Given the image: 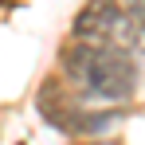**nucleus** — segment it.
I'll use <instances>...</instances> for the list:
<instances>
[{"label":"nucleus","instance_id":"nucleus-3","mask_svg":"<svg viewBox=\"0 0 145 145\" xmlns=\"http://www.w3.org/2000/svg\"><path fill=\"white\" fill-rule=\"evenodd\" d=\"M90 145H118V141H90Z\"/></svg>","mask_w":145,"mask_h":145},{"label":"nucleus","instance_id":"nucleus-1","mask_svg":"<svg viewBox=\"0 0 145 145\" xmlns=\"http://www.w3.org/2000/svg\"><path fill=\"white\" fill-rule=\"evenodd\" d=\"M63 71L71 74L78 94L90 102H125L137 86V67L121 47H86L78 43L63 55Z\"/></svg>","mask_w":145,"mask_h":145},{"label":"nucleus","instance_id":"nucleus-2","mask_svg":"<svg viewBox=\"0 0 145 145\" xmlns=\"http://www.w3.org/2000/svg\"><path fill=\"white\" fill-rule=\"evenodd\" d=\"M118 20H121V4H114V0H90L78 12V20H74V35L86 47H110L114 31H118Z\"/></svg>","mask_w":145,"mask_h":145}]
</instances>
